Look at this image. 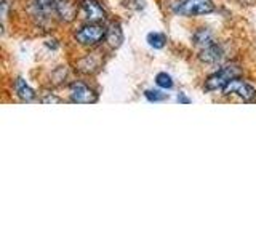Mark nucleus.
<instances>
[{
  "mask_svg": "<svg viewBox=\"0 0 256 240\" xmlns=\"http://www.w3.org/2000/svg\"><path fill=\"white\" fill-rule=\"evenodd\" d=\"M172 10L174 14L180 16H204V14H210L214 12V4L212 0H178L174 2Z\"/></svg>",
  "mask_w": 256,
  "mask_h": 240,
  "instance_id": "nucleus-1",
  "label": "nucleus"
},
{
  "mask_svg": "<svg viewBox=\"0 0 256 240\" xmlns=\"http://www.w3.org/2000/svg\"><path fill=\"white\" fill-rule=\"evenodd\" d=\"M242 76V70L240 68L234 66V64H229V66H224L220 70H216L214 74H212L205 80V90L206 92H218V90H224L232 78L240 77Z\"/></svg>",
  "mask_w": 256,
  "mask_h": 240,
  "instance_id": "nucleus-2",
  "label": "nucleus"
},
{
  "mask_svg": "<svg viewBox=\"0 0 256 240\" xmlns=\"http://www.w3.org/2000/svg\"><path fill=\"white\" fill-rule=\"evenodd\" d=\"M108 34V29L102 28L101 24L98 22H88L86 26L80 28L76 34L74 38L80 45H85V46H93V45H98L102 38H106Z\"/></svg>",
  "mask_w": 256,
  "mask_h": 240,
  "instance_id": "nucleus-3",
  "label": "nucleus"
},
{
  "mask_svg": "<svg viewBox=\"0 0 256 240\" xmlns=\"http://www.w3.org/2000/svg\"><path fill=\"white\" fill-rule=\"evenodd\" d=\"M222 94L224 96L237 94L238 98H242L244 101L252 102V101L256 100V88L252 86L250 84L244 82V80L240 78V77H236V78H232L226 86H224Z\"/></svg>",
  "mask_w": 256,
  "mask_h": 240,
  "instance_id": "nucleus-4",
  "label": "nucleus"
},
{
  "mask_svg": "<svg viewBox=\"0 0 256 240\" xmlns=\"http://www.w3.org/2000/svg\"><path fill=\"white\" fill-rule=\"evenodd\" d=\"M69 98L72 102H77V104H90V102L98 101V94H96L86 84L74 82L69 86Z\"/></svg>",
  "mask_w": 256,
  "mask_h": 240,
  "instance_id": "nucleus-5",
  "label": "nucleus"
},
{
  "mask_svg": "<svg viewBox=\"0 0 256 240\" xmlns=\"http://www.w3.org/2000/svg\"><path fill=\"white\" fill-rule=\"evenodd\" d=\"M82 10L88 22H101L106 20V10L98 0H82Z\"/></svg>",
  "mask_w": 256,
  "mask_h": 240,
  "instance_id": "nucleus-6",
  "label": "nucleus"
},
{
  "mask_svg": "<svg viewBox=\"0 0 256 240\" xmlns=\"http://www.w3.org/2000/svg\"><path fill=\"white\" fill-rule=\"evenodd\" d=\"M224 56V52H222V46L218 45V44H213L210 46H206L202 50L200 53V61H204L206 64H218Z\"/></svg>",
  "mask_w": 256,
  "mask_h": 240,
  "instance_id": "nucleus-7",
  "label": "nucleus"
},
{
  "mask_svg": "<svg viewBox=\"0 0 256 240\" xmlns=\"http://www.w3.org/2000/svg\"><path fill=\"white\" fill-rule=\"evenodd\" d=\"M14 92H16V94H18V98H20L21 101H24V102H32V101H36L37 93L26 84V80L16 78V80H14Z\"/></svg>",
  "mask_w": 256,
  "mask_h": 240,
  "instance_id": "nucleus-8",
  "label": "nucleus"
},
{
  "mask_svg": "<svg viewBox=\"0 0 256 240\" xmlns=\"http://www.w3.org/2000/svg\"><path fill=\"white\" fill-rule=\"evenodd\" d=\"M106 40H108V44L112 48H117V46L122 45V42H124V30H122V28H120L118 22H112L110 26L108 28Z\"/></svg>",
  "mask_w": 256,
  "mask_h": 240,
  "instance_id": "nucleus-9",
  "label": "nucleus"
},
{
  "mask_svg": "<svg viewBox=\"0 0 256 240\" xmlns=\"http://www.w3.org/2000/svg\"><path fill=\"white\" fill-rule=\"evenodd\" d=\"M192 40H194V45L197 46H202V48H206L214 44V38H213V32L208 30L205 28L198 29L194 36H192Z\"/></svg>",
  "mask_w": 256,
  "mask_h": 240,
  "instance_id": "nucleus-10",
  "label": "nucleus"
},
{
  "mask_svg": "<svg viewBox=\"0 0 256 240\" xmlns=\"http://www.w3.org/2000/svg\"><path fill=\"white\" fill-rule=\"evenodd\" d=\"M56 13L61 16V20L72 21V20L76 18V6H74V4H70L69 0H58Z\"/></svg>",
  "mask_w": 256,
  "mask_h": 240,
  "instance_id": "nucleus-11",
  "label": "nucleus"
},
{
  "mask_svg": "<svg viewBox=\"0 0 256 240\" xmlns=\"http://www.w3.org/2000/svg\"><path fill=\"white\" fill-rule=\"evenodd\" d=\"M34 6L40 14H50L56 12L58 0H34Z\"/></svg>",
  "mask_w": 256,
  "mask_h": 240,
  "instance_id": "nucleus-12",
  "label": "nucleus"
},
{
  "mask_svg": "<svg viewBox=\"0 0 256 240\" xmlns=\"http://www.w3.org/2000/svg\"><path fill=\"white\" fill-rule=\"evenodd\" d=\"M148 44H149V46L156 48V50H162V48L166 45V36L162 34V32H149Z\"/></svg>",
  "mask_w": 256,
  "mask_h": 240,
  "instance_id": "nucleus-13",
  "label": "nucleus"
},
{
  "mask_svg": "<svg viewBox=\"0 0 256 240\" xmlns=\"http://www.w3.org/2000/svg\"><path fill=\"white\" fill-rule=\"evenodd\" d=\"M156 84L158 88H162V90H172L173 88V78L170 74H166V72H158L156 76Z\"/></svg>",
  "mask_w": 256,
  "mask_h": 240,
  "instance_id": "nucleus-14",
  "label": "nucleus"
},
{
  "mask_svg": "<svg viewBox=\"0 0 256 240\" xmlns=\"http://www.w3.org/2000/svg\"><path fill=\"white\" fill-rule=\"evenodd\" d=\"M144 96H146V100L150 102H162L168 100V93H164L160 90H146L144 92Z\"/></svg>",
  "mask_w": 256,
  "mask_h": 240,
  "instance_id": "nucleus-15",
  "label": "nucleus"
},
{
  "mask_svg": "<svg viewBox=\"0 0 256 240\" xmlns=\"http://www.w3.org/2000/svg\"><path fill=\"white\" fill-rule=\"evenodd\" d=\"M42 102H54V104H58V102H62L61 98H58V96H54V94H50V93H46L42 100H40Z\"/></svg>",
  "mask_w": 256,
  "mask_h": 240,
  "instance_id": "nucleus-16",
  "label": "nucleus"
},
{
  "mask_svg": "<svg viewBox=\"0 0 256 240\" xmlns=\"http://www.w3.org/2000/svg\"><path fill=\"white\" fill-rule=\"evenodd\" d=\"M176 100H178L180 104H190V102H192L190 98H188V96L184 94V93H180V94H178V98H176Z\"/></svg>",
  "mask_w": 256,
  "mask_h": 240,
  "instance_id": "nucleus-17",
  "label": "nucleus"
}]
</instances>
